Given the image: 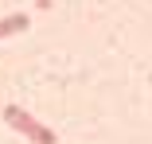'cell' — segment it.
Returning <instances> with one entry per match:
<instances>
[{
  "label": "cell",
  "mask_w": 152,
  "mask_h": 144,
  "mask_svg": "<svg viewBox=\"0 0 152 144\" xmlns=\"http://www.w3.org/2000/svg\"><path fill=\"white\" fill-rule=\"evenodd\" d=\"M4 121L16 129V132H23L31 144H58V136H55V129H47V125H39L27 109H20V105H4Z\"/></svg>",
  "instance_id": "obj_1"
},
{
  "label": "cell",
  "mask_w": 152,
  "mask_h": 144,
  "mask_svg": "<svg viewBox=\"0 0 152 144\" xmlns=\"http://www.w3.org/2000/svg\"><path fill=\"white\" fill-rule=\"evenodd\" d=\"M27 23H31V20H27V12L4 16V20H0V39H4V35H16V31H27Z\"/></svg>",
  "instance_id": "obj_2"
},
{
  "label": "cell",
  "mask_w": 152,
  "mask_h": 144,
  "mask_svg": "<svg viewBox=\"0 0 152 144\" xmlns=\"http://www.w3.org/2000/svg\"><path fill=\"white\" fill-rule=\"evenodd\" d=\"M35 4H39V8H43V12H47V8H51V0H35Z\"/></svg>",
  "instance_id": "obj_3"
}]
</instances>
